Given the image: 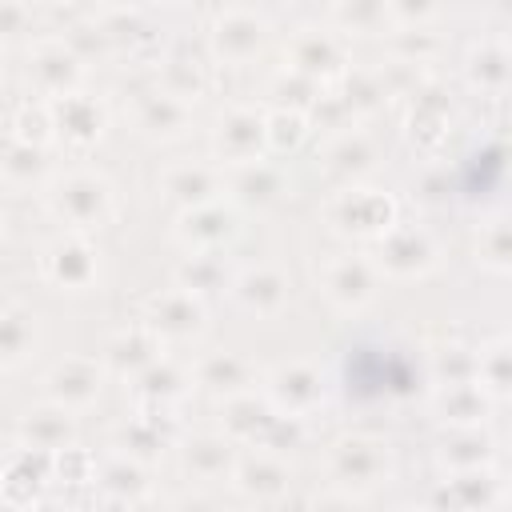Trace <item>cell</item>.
Wrapping results in <instances>:
<instances>
[{"mask_svg":"<svg viewBox=\"0 0 512 512\" xmlns=\"http://www.w3.org/2000/svg\"><path fill=\"white\" fill-rule=\"evenodd\" d=\"M104 200H108V184H104V180H92V176L72 180L68 188H60V192H56V208H60V216H64V212L72 216V212H76V204H84V224L100 220Z\"/></svg>","mask_w":512,"mask_h":512,"instance_id":"obj_1","label":"cell"}]
</instances>
